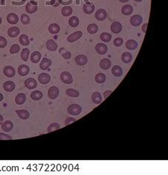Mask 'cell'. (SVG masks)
I'll list each match as a JSON object with an SVG mask.
<instances>
[{
  "label": "cell",
  "instance_id": "1",
  "mask_svg": "<svg viewBox=\"0 0 168 175\" xmlns=\"http://www.w3.org/2000/svg\"><path fill=\"white\" fill-rule=\"evenodd\" d=\"M67 112L69 114L73 115V116H78L82 112V107L78 104H73L69 105L67 108Z\"/></svg>",
  "mask_w": 168,
  "mask_h": 175
},
{
  "label": "cell",
  "instance_id": "2",
  "mask_svg": "<svg viewBox=\"0 0 168 175\" xmlns=\"http://www.w3.org/2000/svg\"><path fill=\"white\" fill-rule=\"evenodd\" d=\"M61 80L63 83L66 84H70L73 83V79L72 75L69 72H63L61 74Z\"/></svg>",
  "mask_w": 168,
  "mask_h": 175
},
{
  "label": "cell",
  "instance_id": "3",
  "mask_svg": "<svg viewBox=\"0 0 168 175\" xmlns=\"http://www.w3.org/2000/svg\"><path fill=\"white\" fill-rule=\"evenodd\" d=\"M59 95V90L56 87H51L48 90V96L50 99H57Z\"/></svg>",
  "mask_w": 168,
  "mask_h": 175
},
{
  "label": "cell",
  "instance_id": "4",
  "mask_svg": "<svg viewBox=\"0 0 168 175\" xmlns=\"http://www.w3.org/2000/svg\"><path fill=\"white\" fill-rule=\"evenodd\" d=\"M96 19L98 21H103L107 18V12L104 9H99L96 12L95 14Z\"/></svg>",
  "mask_w": 168,
  "mask_h": 175
},
{
  "label": "cell",
  "instance_id": "5",
  "mask_svg": "<svg viewBox=\"0 0 168 175\" xmlns=\"http://www.w3.org/2000/svg\"><path fill=\"white\" fill-rule=\"evenodd\" d=\"M25 86H26V88H28V90H34L37 87V83L36 81L34 79V78H27L26 81H25Z\"/></svg>",
  "mask_w": 168,
  "mask_h": 175
},
{
  "label": "cell",
  "instance_id": "6",
  "mask_svg": "<svg viewBox=\"0 0 168 175\" xmlns=\"http://www.w3.org/2000/svg\"><path fill=\"white\" fill-rule=\"evenodd\" d=\"M4 75L8 78H12L15 75V70L12 66H6L3 70Z\"/></svg>",
  "mask_w": 168,
  "mask_h": 175
},
{
  "label": "cell",
  "instance_id": "7",
  "mask_svg": "<svg viewBox=\"0 0 168 175\" xmlns=\"http://www.w3.org/2000/svg\"><path fill=\"white\" fill-rule=\"evenodd\" d=\"M142 21L143 19L140 15H134L133 17H132V18L130 19V23H131L132 25L137 27V26H139L141 24Z\"/></svg>",
  "mask_w": 168,
  "mask_h": 175
},
{
  "label": "cell",
  "instance_id": "8",
  "mask_svg": "<svg viewBox=\"0 0 168 175\" xmlns=\"http://www.w3.org/2000/svg\"><path fill=\"white\" fill-rule=\"evenodd\" d=\"M82 36V31H76L74 33H73L72 34L69 35L67 37V41L69 43H73V42L76 41L78 39L81 38V37Z\"/></svg>",
  "mask_w": 168,
  "mask_h": 175
},
{
  "label": "cell",
  "instance_id": "9",
  "mask_svg": "<svg viewBox=\"0 0 168 175\" xmlns=\"http://www.w3.org/2000/svg\"><path fill=\"white\" fill-rule=\"evenodd\" d=\"M38 80L40 83L42 84H47L50 81L51 77L50 75L47 74V73H41L38 76Z\"/></svg>",
  "mask_w": 168,
  "mask_h": 175
},
{
  "label": "cell",
  "instance_id": "10",
  "mask_svg": "<svg viewBox=\"0 0 168 175\" xmlns=\"http://www.w3.org/2000/svg\"><path fill=\"white\" fill-rule=\"evenodd\" d=\"M111 30L114 34H119L122 31V25L120 22H114L111 25Z\"/></svg>",
  "mask_w": 168,
  "mask_h": 175
},
{
  "label": "cell",
  "instance_id": "11",
  "mask_svg": "<svg viewBox=\"0 0 168 175\" xmlns=\"http://www.w3.org/2000/svg\"><path fill=\"white\" fill-rule=\"evenodd\" d=\"M96 51L99 54H105L108 52V46L104 43H98L95 47Z\"/></svg>",
  "mask_w": 168,
  "mask_h": 175
},
{
  "label": "cell",
  "instance_id": "12",
  "mask_svg": "<svg viewBox=\"0 0 168 175\" xmlns=\"http://www.w3.org/2000/svg\"><path fill=\"white\" fill-rule=\"evenodd\" d=\"M87 61H88L87 57L84 54H79L76 57V62L79 66H85L87 63Z\"/></svg>",
  "mask_w": 168,
  "mask_h": 175
},
{
  "label": "cell",
  "instance_id": "13",
  "mask_svg": "<svg viewBox=\"0 0 168 175\" xmlns=\"http://www.w3.org/2000/svg\"><path fill=\"white\" fill-rule=\"evenodd\" d=\"M7 21L8 23H10V24H17L18 23V21H19V17L16 14L10 13L7 16Z\"/></svg>",
  "mask_w": 168,
  "mask_h": 175
},
{
  "label": "cell",
  "instance_id": "14",
  "mask_svg": "<svg viewBox=\"0 0 168 175\" xmlns=\"http://www.w3.org/2000/svg\"><path fill=\"white\" fill-rule=\"evenodd\" d=\"M52 65V61L50 59L47 58V57H44L42 60L41 63L40 64V68L42 70H47L49 66Z\"/></svg>",
  "mask_w": 168,
  "mask_h": 175
},
{
  "label": "cell",
  "instance_id": "15",
  "mask_svg": "<svg viewBox=\"0 0 168 175\" xmlns=\"http://www.w3.org/2000/svg\"><path fill=\"white\" fill-rule=\"evenodd\" d=\"M18 73L20 76H26L29 73V67L26 65H20L18 67Z\"/></svg>",
  "mask_w": 168,
  "mask_h": 175
},
{
  "label": "cell",
  "instance_id": "16",
  "mask_svg": "<svg viewBox=\"0 0 168 175\" xmlns=\"http://www.w3.org/2000/svg\"><path fill=\"white\" fill-rule=\"evenodd\" d=\"M46 47L49 51L55 52L58 48V44L53 40H49L46 43Z\"/></svg>",
  "mask_w": 168,
  "mask_h": 175
},
{
  "label": "cell",
  "instance_id": "17",
  "mask_svg": "<svg viewBox=\"0 0 168 175\" xmlns=\"http://www.w3.org/2000/svg\"><path fill=\"white\" fill-rule=\"evenodd\" d=\"M92 101L96 104H99L100 103H102V95L99 93V92H96L93 93L91 96Z\"/></svg>",
  "mask_w": 168,
  "mask_h": 175
},
{
  "label": "cell",
  "instance_id": "18",
  "mask_svg": "<svg viewBox=\"0 0 168 175\" xmlns=\"http://www.w3.org/2000/svg\"><path fill=\"white\" fill-rule=\"evenodd\" d=\"M111 65V62L109 59L108 58H104L100 61V63H99V66H100L101 69L104 70H108Z\"/></svg>",
  "mask_w": 168,
  "mask_h": 175
},
{
  "label": "cell",
  "instance_id": "19",
  "mask_svg": "<svg viewBox=\"0 0 168 175\" xmlns=\"http://www.w3.org/2000/svg\"><path fill=\"white\" fill-rule=\"evenodd\" d=\"M3 88L6 92H12L15 89V83L13 81H6L3 84Z\"/></svg>",
  "mask_w": 168,
  "mask_h": 175
},
{
  "label": "cell",
  "instance_id": "20",
  "mask_svg": "<svg viewBox=\"0 0 168 175\" xmlns=\"http://www.w3.org/2000/svg\"><path fill=\"white\" fill-rule=\"evenodd\" d=\"M13 127H14V125H13L12 121H6L2 124V129L5 132L11 131Z\"/></svg>",
  "mask_w": 168,
  "mask_h": 175
},
{
  "label": "cell",
  "instance_id": "21",
  "mask_svg": "<svg viewBox=\"0 0 168 175\" xmlns=\"http://www.w3.org/2000/svg\"><path fill=\"white\" fill-rule=\"evenodd\" d=\"M137 43L135 40H128L126 43V47L129 50H135L137 48Z\"/></svg>",
  "mask_w": 168,
  "mask_h": 175
},
{
  "label": "cell",
  "instance_id": "22",
  "mask_svg": "<svg viewBox=\"0 0 168 175\" xmlns=\"http://www.w3.org/2000/svg\"><path fill=\"white\" fill-rule=\"evenodd\" d=\"M16 113H17V114L18 115V116H19L21 119H28V117H29V113L27 110H16Z\"/></svg>",
  "mask_w": 168,
  "mask_h": 175
},
{
  "label": "cell",
  "instance_id": "23",
  "mask_svg": "<svg viewBox=\"0 0 168 175\" xmlns=\"http://www.w3.org/2000/svg\"><path fill=\"white\" fill-rule=\"evenodd\" d=\"M94 9H95V6L91 3L85 4L83 6L84 12L87 14H91L94 11Z\"/></svg>",
  "mask_w": 168,
  "mask_h": 175
},
{
  "label": "cell",
  "instance_id": "24",
  "mask_svg": "<svg viewBox=\"0 0 168 175\" xmlns=\"http://www.w3.org/2000/svg\"><path fill=\"white\" fill-rule=\"evenodd\" d=\"M26 100V96L24 93H19L15 98V101L18 105H22Z\"/></svg>",
  "mask_w": 168,
  "mask_h": 175
},
{
  "label": "cell",
  "instance_id": "25",
  "mask_svg": "<svg viewBox=\"0 0 168 175\" xmlns=\"http://www.w3.org/2000/svg\"><path fill=\"white\" fill-rule=\"evenodd\" d=\"M60 30H61L60 26L56 23H52L49 26V33L52 34H58L60 31Z\"/></svg>",
  "mask_w": 168,
  "mask_h": 175
},
{
  "label": "cell",
  "instance_id": "26",
  "mask_svg": "<svg viewBox=\"0 0 168 175\" xmlns=\"http://www.w3.org/2000/svg\"><path fill=\"white\" fill-rule=\"evenodd\" d=\"M121 60L124 63H129L132 61V54L129 52H125L122 54Z\"/></svg>",
  "mask_w": 168,
  "mask_h": 175
},
{
  "label": "cell",
  "instance_id": "27",
  "mask_svg": "<svg viewBox=\"0 0 168 175\" xmlns=\"http://www.w3.org/2000/svg\"><path fill=\"white\" fill-rule=\"evenodd\" d=\"M121 12L122 14H124V15H130L133 12V8H132V5H126L124 6H123L121 9Z\"/></svg>",
  "mask_w": 168,
  "mask_h": 175
},
{
  "label": "cell",
  "instance_id": "28",
  "mask_svg": "<svg viewBox=\"0 0 168 175\" xmlns=\"http://www.w3.org/2000/svg\"><path fill=\"white\" fill-rule=\"evenodd\" d=\"M31 62L34 63H37L40 61V58H41V54H40L39 52H34L32 54H31Z\"/></svg>",
  "mask_w": 168,
  "mask_h": 175
},
{
  "label": "cell",
  "instance_id": "29",
  "mask_svg": "<svg viewBox=\"0 0 168 175\" xmlns=\"http://www.w3.org/2000/svg\"><path fill=\"white\" fill-rule=\"evenodd\" d=\"M19 29L17 27H11L8 31V34L10 37H15L18 36L19 34Z\"/></svg>",
  "mask_w": 168,
  "mask_h": 175
},
{
  "label": "cell",
  "instance_id": "30",
  "mask_svg": "<svg viewBox=\"0 0 168 175\" xmlns=\"http://www.w3.org/2000/svg\"><path fill=\"white\" fill-rule=\"evenodd\" d=\"M26 10L28 14H34L37 10V5H35L31 2H28L26 6Z\"/></svg>",
  "mask_w": 168,
  "mask_h": 175
},
{
  "label": "cell",
  "instance_id": "31",
  "mask_svg": "<svg viewBox=\"0 0 168 175\" xmlns=\"http://www.w3.org/2000/svg\"><path fill=\"white\" fill-rule=\"evenodd\" d=\"M111 72H112L113 75L116 77H120L123 75V70H122V68L120 66H117H117H114Z\"/></svg>",
  "mask_w": 168,
  "mask_h": 175
},
{
  "label": "cell",
  "instance_id": "32",
  "mask_svg": "<svg viewBox=\"0 0 168 175\" xmlns=\"http://www.w3.org/2000/svg\"><path fill=\"white\" fill-rule=\"evenodd\" d=\"M31 98L34 101H39L43 98V93L39 90H35L31 93Z\"/></svg>",
  "mask_w": 168,
  "mask_h": 175
},
{
  "label": "cell",
  "instance_id": "33",
  "mask_svg": "<svg viewBox=\"0 0 168 175\" xmlns=\"http://www.w3.org/2000/svg\"><path fill=\"white\" fill-rule=\"evenodd\" d=\"M106 80V76L103 73H98L95 77V81L98 83H104Z\"/></svg>",
  "mask_w": 168,
  "mask_h": 175
},
{
  "label": "cell",
  "instance_id": "34",
  "mask_svg": "<svg viewBox=\"0 0 168 175\" xmlns=\"http://www.w3.org/2000/svg\"><path fill=\"white\" fill-rule=\"evenodd\" d=\"M73 13V9L70 6H65L61 10V14L64 17H68V16L71 15Z\"/></svg>",
  "mask_w": 168,
  "mask_h": 175
},
{
  "label": "cell",
  "instance_id": "35",
  "mask_svg": "<svg viewBox=\"0 0 168 175\" xmlns=\"http://www.w3.org/2000/svg\"><path fill=\"white\" fill-rule=\"evenodd\" d=\"M69 25L73 27V28H76L79 24V19L76 17H72L70 19H69Z\"/></svg>",
  "mask_w": 168,
  "mask_h": 175
},
{
  "label": "cell",
  "instance_id": "36",
  "mask_svg": "<svg viewBox=\"0 0 168 175\" xmlns=\"http://www.w3.org/2000/svg\"><path fill=\"white\" fill-rule=\"evenodd\" d=\"M30 51L28 49H23L22 52H21L20 57L22 58V60L24 61H27L28 60V57H29Z\"/></svg>",
  "mask_w": 168,
  "mask_h": 175
},
{
  "label": "cell",
  "instance_id": "37",
  "mask_svg": "<svg viewBox=\"0 0 168 175\" xmlns=\"http://www.w3.org/2000/svg\"><path fill=\"white\" fill-rule=\"evenodd\" d=\"M87 31H88V33L91 34H94L98 31V26L94 23L90 24L87 26Z\"/></svg>",
  "mask_w": 168,
  "mask_h": 175
},
{
  "label": "cell",
  "instance_id": "38",
  "mask_svg": "<svg viewBox=\"0 0 168 175\" xmlns=\"http://www.w3.org/2000/svg\"><path fill=\"white\" fill-rule=\"evenodd\" d=\"M19 41L23 45H29V40L28 37L26 34H22L19 39Z\"/></svg>",
  "mask_w": 168,
  "mask_h": 175
},
{
  "label": "cell",
  "instance_id": "39",
  "mask_svg": "<svg viewBox=\"0 0 168 175\" xmlns=\"http://www.w3.org/2000/svg\"><path fill=\"white\" fill-rule=\"evenodd\" d=\"M66 94L69 96H71V97L77 98L79 96V92L76 90H73V89H68L66 90Z\"/></svg>",
  "mask_w": 168,
  "mask_h": 175
},
{
  "label": "cell",
  "instance_id": "40",
  "mask_svg": "<svg viewBox=\"0 0 168 175\" xmlns=\"http://www.w3.org/2000/svg\"><path fill=\"white\" fill-rule=\"evenodd\" d=\"M60 52V53L62 54L63 57H64V59H66V60L70 59V57H71V56H72L71 52L66 51L64 48H61V49H60V52Z\"/></svg>",
  "mask_w": 168,
  "mask_h": 175
},
{
  "label": "cell",
  "instance_id": "41",
  "mask_svg": "<svg viewBox=\"0 0 168 175\" xmlns=\"http://www.w3.org/2000/svg\"><path fill=\"white\" fill-rule=\"evenodd\" d=\"M100 39L103 42L108 43V42H109L111 40V35L110 34L104 32V33H102L100 34Z\"/></svg>",
  "mask_w": 168,
  "mask_h": 175
},
{
  "label": "cell",
  "instance_id": "42",
  "mask_svg": "<svg viewBox=\"0 0 168 175\" xmlns=\"http://www.w3.org/2000/svg\"><path fill=\"white\" fill-rule=\"evenodd\" d=\"M58 129H60V125H59L58 124L52 123L49 126L48 129H47V131H48V133H51V132L56 131V130H58Z\"/></svg>",
  "mask_w": 168,
  "mask_h": 175
},
{
  "label": "cell",
  "instance_id": "43",
  "mask_svg": "<svg viewBox=\"0 0 168 175\" xmlns=\"http://www.w3.org/2000/svg\"><path fill=\"white\" fill-rule=\"evenodd\" d=\"M21 21L24 25H27L30 23V17L27 14H22L21 16Z\"/></svg>",
  "mask_w": 168,
  "mask_h": 175
},
{
  "label": "cell",
  "instance_id": "44",
  "mask_svg": "<svg viewBox=\"0 0 168 175\" xmlns=\"http://www.w3.org/2000/svg\"><path fill=\"white\" fill-rule=\"evenodd\" d=\"M19 49H20V47L17 44H14L12 46L10 47V54H16V53H17L19 52Z\"/></svg>",
  "mask_w": 168,
  "mask_h": 175
},
{
  "label": "cell",
  "instance_id": "45",
  "mask_svg": "<svg viewBox=\"0 0 168 175\" xmlns=\"http://www.w3.org/2000/svg\"><path fill=\"white\" fill-rule=\"evenodd\" d=\"M7 44L8 43L6 39H5V37H3L0 36V49L5 48V47L7 45Z\"/></svg>",
  "mask_w": 168,
  "mask_h": 175
},
{
  "label": "cell",
  "instance_id": "46",
  "mask_svg": "<svg viewBox=\"0 0 168 175\" xmlns=\"http://www.w3.org/2000/svg\"><path fill=\"white\" fill-rule=\"evenodd\" d=\"M123 40L122 38H120V37H118V38H116L115 40H114V45H115V46H120V45H122V44H123Z\"/></svg>",
  "mask_w": 168,
  "mask_h": 175
},
{
  "label": "cell",
  "instance_id": "47",
  "mask_svg": "<svg viewBox=\"0 0 168 175\" xmlns=\"http://www.w3.org/2000/svg\"><path fill=\"white\" fill-rule=\"evenodd\" d=\"M0 139L1 140H11L12 137H10V136L6 135L5 134H0Z\"/></svg>",
  "mask_w": 168,
  "mask_h": 175
},
{
  "label": "cell",
  "instance_id": "48",
  "mask_svg": "<svg viewBox=\"0 0 168 175\" xmlns=\"http://www.w3.org/2000/svg\"><path fill=\"white\" fill-rule=\"evenodd\" d=\"M75 121H76V119L67 118V119H66V121H65V125L67 126V125H70L71 123H73V122H75Z\"/></svg>",
  "mask_w": 168,
  "mask_h": 175
},
{
  "label": "cell",
  "instance_id": "49",
  "mask_svg": "<svg viewBox=\"0 0 168 175\" xmlns=\"http://www.w3.org/2000/svg\"><path fill=\"white\" fill-rule=\"evenodd\" d=\"M111 92H112L111 90H107V91L104 92V93H103V95H104V99H107L108 96H109L110 94H111Z\"/></svg>",
  "mask_w": 168,
  "mask_h": 175
},
{
  "label": "cell",
  "instance_id": "50",
  "mask_svg": "<svg viewBox=\"0 0 168 175\" xmlns=\"http://www.w3.org/2000/svg\"><path fill=\"white\" fill-rule=\"evenodd\" d=\"M147 25H148V23H146V24H144V25H143L142 30L143 31H144V33H146V28H147Z\"/></svg>",
  "mask_w": 168,
  "mask_h": 175
},
{
  "label": "cell",
  "instance_id": "51",
  "mask_svg": "<svg viewBox=\"0 0 168 175\" xmlns=\"http://www.w3.org/2000/svg\"><path fill=\"white\" fill-rule=\"evenodd\" d=\"M55 2H56V0H52V2H46V5H54V4H55Z\"/></svg>",
  "mask_w": 168,
  "mask_h": 175
},
{
  "label": "cell",
  "instance_id": "52",
  "mask_svg": "<svg viewBox=\"0 0 168 175\" xmlns=\"http://www.w3.org/2000/svg\"><path fill=\"white\" fill-rule=\"evenodd\" d=\"M2 121H3V117L0 115V125L2 124Z\"/></svg>",
  "mask_w": 168,
  "mask_h": 175
},
{
  "label": "cell",
  "instance_id": "53",
  "mask_svg": "<svg viewBox=\"0 0 168 175\" xmlns=\"http://www.w3.org/2000/svg\"><path fill=\"white\" fill-rule=\"evenodd\" d=\"M2 99H3V95L2 93H0V101H2Z\"/></svg>",
  "mask_w": 168,
  "mask_h": 175
},
{
  "label": "cell",
  "instance_id": "54",
  "mask_svg": "<svg viewBox=\"0 0 168 175\" xmlns=\"http://www.w3.org/2000/svg\"><path fill=\"white\" fill-rule=\"evenodd\" d=\"M120 2H128V0H119Z\"/></svg>",
  "mask_w": 168,
  "mask_h": 175
},
{
  "label": "cell",
  "instance_id": "55",
  "mask_svg": "<svg viewBox=\"0 0 168 175\" xmlns=\"http://www.w3.org/2000/svg\"><path fill=\"white\" fill-rule=\"evenodd\" d=\"M135 2H140L142 0H135Z\"/></svg>",
  "mask_w": 168,
  "mask_h": 175
},
{
  "label": "cell",
  "instance_id": "56",
  "mask_svg": "<svg viewBox=\"0 0 168 175\" xmlns=\"http://www.w3.org/2000/svg\"><path fill=\"white\" fill-rule=\"evenodd\" d=\"M1 23H2V18L0 17V24H1Z\"/></svg>",
  "mask_w": 168,
  "mask_h": 175
}]
</instances>
